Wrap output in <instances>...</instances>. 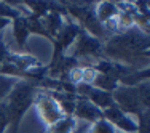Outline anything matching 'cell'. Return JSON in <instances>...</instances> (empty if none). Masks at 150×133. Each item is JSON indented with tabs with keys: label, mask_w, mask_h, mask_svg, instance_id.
Returning <instances> with one entry per match:
<instances>
[{
	"label": "cell",
	"mask_w": 150,
	"mask_h": 133,
	"mask_svg": "<svg viewBox=\"0 0 150 133\" xmlns=\"http://www.w3.org/2000/svg\"><path fill=\"white\" fill-rule=\"evenodd\" d=\"M102 117H104L117 132L137 133V122L134 120V117L128 116L126 112H123V111H121L120 107H117L115 104L102 111Z\"/></svg>",
	"instance_id": "cell-8"
},
{
	"label": "cell",
	"mask_w": 150,
	"mask_h": 133,
	"mask_svg": "<svg viewBox=\"0 0 150 133\" xmlns=\"http://www.w3.org/2000/svg\"><path fill=\"white\" fill-rule=\"evenodd\" d=\"M23 15H24V11L21 8H18L15 5H10L8 2H0V18L2 19H8L11 23V21L18 19Z\"/></svg>",
	"instance_id": "cell-12"
},
{
	"label": "cell",
	"mask_w": 150,
	"mask_h": 133,
	"mask_svg": "<svg viewBox=\"0 0 150 133\" xmlns=\"http://www.w3.org/2000/svg\"><path fill=\"white\" fill-rule=\"evenodd\" d=\"M38 95L37 85H34L29 80H18L10 95L5 99V106L8 111V119H10V128L11 133L19 132V125L23 120L24 114L34 106L35 98Z\"/></svg>",
	"instance_id": "cell-2"
},
{
	"label": "cell",
	"mask_w": 150,
	"mask_h": 133,
	"mask_svg": "<svg viewBox=\"0 0 150 133\" xmlns=\"http://www.w3.org/2000/svg\"><path fill=\"white\" fill-rule=\"evenodd\" d=\"M34 106H35V109H37L42 122L46 125V128L54 125L56 122H59L61 119L66 116V114L62 112V109H61V106L58 104V101H56L50 93H40L38 92Z\"/></svg>",
	"instance_id": "cell-6"
},
{
	"label": "cell",
	"mask_w": 150,
	"mask_h": 133,
	"mask_svg": "<svg viewBox=\"0 0 150 133\" xmlns=\"http://www.w3.org/2000/svg\"><path fill=\"white\" fill-rule=\"evenodd\" d=\"M8 127H10L8 111H6L5 101H3V103H0V133H5Z\"/></svg>",
	"instance_id": "cell-15"
},
{
	"label": "cell",
	"mask_w": 150,
	"mask_h": 133,
	"mask_svg": "<svg viewBox=\"0 0 150 133\" xmlns=\"http://www.w3.org/2000/svg\"><path fill=\"white\" fill-rule=\"evenodd\" d=\"M72 117L74 119H81V120L88 122V124H94L96 120L102 119V111L99 109V107H96L93 103H90L88 99L77 96Z\"/></svg>",
	"instance_id": "cell-9"
},
{
	"label": "cell",
	"mask_w": 150,
	"mask_h": 133,
	"mask_svg": "<svg viewBox=\"0 0 150 133\" xmlns=\"http://www.w3.org/2000/svg\"><path fill=\"white\" fill-rule=\"evenodd\" d=\"M88 133H117V130L102 117L96 120L94 124H91V127L88 128Z\"/></svg>",
	"instance_id": "cell-14"
},
{
	"label": "cell",
	"mask_w": 150,
	"mask_h": 133,
	"mask_svg": "<svg viewBox=\"0 0 150 133\" xmlns=\"http://www.w3.org/2000/svg\"><path fill=\"white\" fill-rule=\"evenodd\" d=\"M66 13L74 23L80 26L81 31L88 32L99 40H107V29L101 24L94 11V5H83V3H67L64 5Z\"/></svg>",
	"instance_id": "cell-3"
},
{
	"label": "cell",
	"mask_w": 150,
	"mask_h": 133,
	"mask_svg": "<svg viewBox=\"0 0 150 133\" xmlns=\"http://www.w3.org/2000/svg\"><path fill=\"white\" fill-rule=\"evenodd\" d=\"M18 80H21V79H15V77H8V75L0 74V103H3L6 99V96L10 95V92L13 90Z\"/></svg>",
	"instance_id": "cell-13"
},
{
	"label": "cell",
	"mask_w": 150,
	"mask_h": 133,
	"mask_svg": "<svg viewBox=\"0 0 150 133\" xmlns=\"http://www.w3.org/2000/svg\"><path fill=\"white\" fill-rule=\"evenodd\" d=\"M102 44L99 39L93 37L88 32L81 31L78 34V37L75 39L74 42V53H72V58L78 59V58H94L99 61V56H102Z\"/></svg>",
	"instance_id": "cell-7"
},
{
	"label": "cell",
	"mask_w": 150,
	"mask_h": 133,
	"mask_svg": "<svg viewBox=\"0 0 150 133\" xmlns=\"http://www.w3.org/2000/svg\"><path fill=\"white\" fill-rule=\"evenodd\" d=\"M117 133H123V132H117Z\"/></svg>",
	"instance_id": "cell-18"
},
{
	"label": "cell",
	"mask_w": 150,
	"mask_h": 133,
	"mask_svg": "<svg viewBox=\"0 0 150 133\" xmlns=\"http://www.w3.org/2000/svg\"><path fill=\"white\" fill-rule=\"evenodd\" d=\"M11 26H13V35H15V40L18 42V46L21 50H24L27 46V39H29L30 32L27 29V24H26V16H19L18 19L11 21Z\"/></svg>",
	"instance_id": "cell-11"
},
{
	"label": "cell",
	"mask_w": 150,
	"mask_h": 133,
	"mask_svg": "<svg viewBox=\"0 0 150 133\" xmlns=\"http://www.w3.org/2000/svg\"><path fill=\"white\" fill-rule=\"evenodd\" d=\"M102 55L109 61L131 69H147L149 32H144L136 26L117 32L102 44Z\"/></svg>",
	"instance_id": "cell-1"
},
{
	"label": "cell",
	"mask_w": 150,
	"mask_h": 133,
	"mask_svg": "<svg viewBox=\"0 0 150 133\" xmlns=\"http://www.w3.org/2000/svg\"><path fill=\"white\" fill-rule=\"evenodd\" d=\"M10 50H8V46L5 45V42H3V34L0 35V64H3L6 59H8V56H10Z\"/></svg>",
	"instance_id": "cell-16"
},
{
	"label": "cell",
	"mask_w": 150,
	"mask_h": 133,
	"mask_svg": "<svg viewBox=\"0 0 150 133\" xmlns=\"http://www.w3.org/2000/svg\"><path fill=\"white\" fill-rule=\"evenodd\" d=\"M10 24H11V23H10L8 19H2V18H0V35L3 34V31H5Z\"/></svg>",
	"instance_id": "cell-17"
},
{
	"label": "cell",
	"mask_w": 150,
	"mask_h": 133,
	"mask_svg": "<svg viewBox=\"0 0 150 133\" xmlns=\"http://www.w3.org/2000/svg\"><path fill=\"white\" fill-rule=\"evenodd\" d=\"M80 32H81L80 26H78L77 23H74V21L66 15V21H64L61 31L51 40L53 42V58H51V61H56V59H59L61 56H64L66 50L74 45L75 39L78 37Z\"/></svg>",
	"instance_id": "cell-5"
},
{
	"label": "cell",
	"mask_w": 150,
	"mask_h": 133,
	"mask_svg": "<svg viewBox=\"0 0 150 133\" xmlns=\"http://www.w3.org/2000/svg\"><path fill=\"white\" fill-rule=\"evenodd\" d=\"M94 11H96L98 19L101 21V24L105 27L113 19H117V16L120 13V6L113 2H101L98 5H94Z\"/></svg>",
	"instance_id": "cell-10"
},
{
	"label": "cell",
	"mask_w": 150,
	"mask_h": 133,
	"mask_svg": "<svg viewBox=\"0 0 150 133\" xmlns=\"http://www.w3.org/2000/svg\"><path fill=\"white\" fill-rule=\"evenodd\" d=\"M112 99L117 107H120L123 112H126L131 117H139L144 111H149L144 107L141 101V95H139L137 85L136 87H123L118 85L112 92Z\"/></svg>",
	"instance_id": "cell-4"
}]
</instances>
